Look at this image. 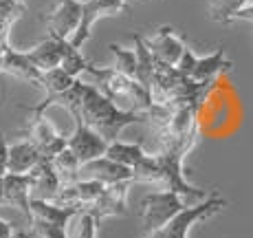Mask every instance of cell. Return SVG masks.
<instances>
[{
	"instance_id": "cell-1",
	"label": "cell",
	"mask_w": 253,
	"mask_h": 238,
	"mask_svg": "<svg viewBox=\"0 0 253 238\" xmlns=\"http://www.w3.org/2000/svg\"><path fill=\"white\" fill-rule=\"evenodd\" d=\"M187 154L189 152L185 148H163L154 157L145 152V157L132 168V181L159 186L161 190L178 194L185 203L203 201L207 192L187 183V179L183 177V159Z\"/></svg>"
},
{
	"instance_id": "cell-2",
	"label": "cell",
	"mask_w": 253,
	"mask_h": 238,
	"mask_svg": "<svg viewBox=\"0 0 253 238\" xmlns=\"http://www.w3.org/2000/svg\"><path fill=\"white\" fill-rule=\"evenodd\" d=\"M73 117L82 119L88 128H92L108 143L117 142L119 135L124 133V128L148 121V117L141 113H128V110L117 108L108 97L97 91L95 84H86V82H84V91H82L80 106L73 113Z\"/></svg>"
},
{
	"instance_id": "cell-3",
	"label": "cell",
	"mask_w": 253,
	"mask_h": 238,
	"mask_svg": "<svg viewBox=\"0 0 253 238\" xmlns=\"http://www.w3.org/2000/svg\"><path fill=\"white\" fill-rule=\"evenodd\" d=\"M84 73H88L97 82V91L108 97L117 108L128 110V113H141L148 119L157 113L159 104H154L148 91L132 77L124 75L117 69H97L95 64H88Z\"/></svg>"
},
{
	"instance_id": "cell-4",
	"label": "cell",
	"mask_w": 253,
	"mask_h": 238,
	"mask_svg": "<svg viewBox=\"0 0 253 238\" xmlns=\"http://www.w3.org/2000/svg\"><path fill=\"white\" fill-rule=\"evenodd\" d=\"M222 207H227V198H222L220 192L213 190V192H209L201 203L187 205L183 212H178L172 221L165 223L161 230H157L154 234H148L143 238H187L192 225H196L198 221H205V218L218 214Z\"/></svg>"
},
{
	"instance_id": "cell-5",
	"label": "cell",
	"mask_w": 253,
	"mask_h": 238,
	"mask_svg": "<svg viewBox=\"0 0 253 238\" xmlns=\"http://www.w3.org/2000/svg\"><path fill=\"white\" fill-rule=\"evenodd\" d=\"M185 207H187V203L178 194L168 192V190H159V192L143 196L139 203V218H141L143 236L154 234L157 230H161L165 223L172 221Z\"/></svg>"
},
{
	"instance_id": "cell-6",
	"label": "cell",
	"mask_w": 253,
	"mask_h": 238,
	"mask_svg": "<svg viewBox=\"0 0 253 238\" xmlns=\"http://www.w3.org/2000/svg\"><path fill=\"white\" fill-rule=\"evenodd\" d=\"M176 69L181 71L183 75H187L189 80L198 82V84H216L218 77H220L222 73L233 69V62L225 57V48L222 47L218 48L216 53L205 55V57L194 55L192 48L185 47L181 60H178V64H176Z\"/></svg>"
},
{
	"instance_id": "cell-7",
	"label": "cell",
	"mask_w": 253,
	"mask_h": 238,
	"mask_svg": "<svg viewBox=\"0 0 253 238\" xmlns=\"http://www.w3.org/2000/svg\"><path fill=\"white\" fill-rule=\"evenodd\" d=\"M128 9L126 0H82V16H80V24H77L75 33L71 36V45L75 48H82L86 45V40L90 38L92 27L99 18L106 16H115Z\"/></svg>"
},
{
	"instance_id": "cell-8",
	"label": "cell",
	"mask_w": 253,
	"mask_h": 238,
	"mask_svg": "<svg viewBox=\"0 0 253 238\" xmlns=\"http://www.w3.org/2000/svg\"><path fill=\"white\" fill-rule=\"evenodd\" d=\"M27 139L40 150L44 159H53L66 148V137L44 117V113H33V119L27 126Z\"/></svg>"
},
{
	"instance_id": "cell-9",
	"label": "cell",
	"mask_w": 253,
	"mask_h": 238,
	"mask_svg": "<svg viewBox=\"0 0 253 238\" xmlns=\"http://www.w3.org/2000/svg\"><path fill=\"white\" fill-rule=\"evenodd\" d=\"M73 119H75V130L71 133V137H66V148L75 154L77 161L88 163L97 157H104L108 142L104 137H99L92 128H88L82 119H77V117H73Z\"/></svg>"
},
{
	"instance_id": "cell-10",
	"label": "cell",
	"mask_w": 253,
	"mask_h": 238,
	"mask_svg": "<svg viewBox=\"0 0 253 238\" xmlns=\"http://www.w3.org/2000/svg\"><path fill=\"white\" fill-rule=\"evenodd\" d=\"M104 188H106L104 183L92 181V179H77V181L69 183V186H62L55 196H53V203L64 207H75L77 212H82L99 198Z\"/></svg>"
},
{
	"instance_id": "cell-11",
	"label": "cell",
	"mask_w": 253,
	"mask_h": 238,
	"mask_svg": "<svg viewBox=\"0 0 253 238\" xmlns=\"http://www.w3.org/2000/svg\"><path fill=\"white\" fill-rule=\"evenodd\" d=\"M82 16V0H57L53 11L44 18L48 36L57 40H71Z\"/></svg>"
},
{
	"instance_id": "cell-12",
	"label": "cell",
	"mask_w": 253,
	"mask_h": 238,
	"mask_svg": "<svg viewBox=\"0 0 253 238\" xmlns=\"http://www.w3.org/2000/svg\"><path fill=\"white\" fill-rule=\"evenodd\" d=\"M130 186H132V181L110 183V186L104 188V192L99 194V198L82 212H88V214L97 221V225H99V221L106 216H124L126 212H128L126 210V198H128Z\"/></svg>"
},
{
	"instance_id": "cell-13",
	"label": "cell",
	"mask_w": 253,
	"mask_h": 238,
	"mask_svg": "<svg viewBox=\"0 0 253 238\" xmlns=\"http://www.w3.org/2000/svg\"><path fill=\"white\" fill-rule=\"evenodd\" d=\"M141 40H143L145 48H148L159 62H165V64H172V66L178 64V60H181V55H183V48H185V42L168 24L159 27L157 33H154L152 38H148V40L141 36Z\"/></svg>"
},
{
	"instance_id": "cell-14",
	"label": "cell",
	"mask_w": 253,
	"mask_h": 238,
	"mask_svg": "<svg viewBox=\"0 0 253 238\" xmlns=\"http://www.w3.org/2000/svg\"><path fill=\"white\" fill-rule=\"evenodd\" d=\"M80 179H92V181H99L104 186H110V183L132 181V170L113 161V159H108L104 154V157H97L88 163H82Z\"/></svg>"
},
{
	"instance_id": "cell-15",
	"label": "cell",
	"mask_w": 253,
	"mask_h": 238,
	"mask_svg": "<svg viewBox=\"0 0 253 238\" xmlns=\"http://www.w3.org/2000/svg\"><path fill=\"white\" fill-rule=\"evenodd\" d=\"M2 205L20 210L27 225L31 223V186L29 174H2Z\"/></svg>"
},
{
	"instance_id": "cell-16",
	"label": "cell",
	"mask_w": 253,
	"mask_h": 238,
	"mask_svg": "<svg viewBox=\"0 0 253 238\" xmlns=\"http://www.w3.org/2000/svg\"><path fill=\"white\" fill-rule=\"evenodd\" d=\"M0 73L13 75V77H18V80L27 82V84H33V86H40V80H42V71H38L36 66L29 62L27 53L16 51L11 45L0 51Z\"/></svg>"
},
{
	"instance_id": "cell-17",
	"label": "cell",
	"mask_w": 253,
	"mask_h": 238,
	"mask_svg": "<svg viewBox=\"0 0 253 238\" xmlns=\"http://www.w3.org/2000/svg\"><path fill=\"white\" fill-rule=\"evenodd\" d=\"M29 186H31V198L53 201V196L62 188L55 170L51 166V159H42L36 168L29 172Z\"/></svg>"
},
{
	"instance_id": "cell-18",
	"label": "cell",
	"mask_w": 253,
	"mask_h": 238,
	"mask_svg": "<svg viewBox=\"0 0 253 238\" xmlns=\"http://www.w3.org/2000/svg\"><path fill=\"white\" fill-rule=\"evenodd\" d=\"M40 150L29 139L16 142L7 148V172L9 174H29L38 163L42 161Z\"/></svg>"
},
{
	"instance_id": "cell-19",
	"label": "cell",
	"mask_w": 253,
	"mask_h": 238,
	"mask_svg": "<svg viewBox=\"0 0 253 238\" xmlns=\"http://www.w3.org/2000/svg\"><path fill=\"white\" fill-rule=\"evenodd\" d=\"M33 66L38 71H51V69H57L60 66V60H62V48H60V40L57 38H51L48 36L46 40H42L40 45H36L33 48L24 51Z\"/></svg>"
},
{
	"instance_id": "cell-20",
	"label": "cell",
	"mask_w": 253,
	"mask_h": 238,
	"mask_svg": "<svg viewBox=\"0 0 253 238\" xmlns=\"http://www.w3.org/2000/svg\"><path fill=\"white\" fill-rule=\"evenodd\" d=\"M80 212L75 207H64L57 205L53 201H42V198H31V218H42L53 225H60L69 230V223L75 218Z\"/></svg>"
},
{
	"instance_id": "cell-21",
	"label": "cell",
	"mask_w": 253,
	"mask_h": 238,
	"mask_svg": "<svg viewBox=\"0 0 253 238\" xmlns=\"http://www.w3.org/2000/svg\"><path fill=\"white\" fill-rule=\"evenodd\" d=\"M27 13L22 0H0V51L9 47V31Z\"/></svg>"
},
{
	"instance_id": "cell-22",
	"label": "cell",
	"mask_w": 253,
	"mask_h": 238,
	"mask_svg": "<svg viewBox=\"0 0 253 238\" xmlns=\"http://www.w3.org/2000/svg\"><path fill=\"white\" fill-rule=\"evenodd\" d=\"M106 157L113 159V161L121 163V166L130 168L132 170L137 163L141 161V159L145 157V150L141 148V143H132V142H110L108 148H106Z\"/></svg>"
},
{
	"instance_id": "cell-23",
	"label": "cell",
	"mask_w": 253,
	"mask_h": 238,
	"mask_svg": "<svg viewBox=\"0 0 253 238\" xmlns=\"http://www.w3.org/2000/svg\"><path fill=\"white\" fill-rule=\"evenodd\" d=\"M51 166H53V170H55V174H57V179H60L62 186H69V183L80 179L82 163L77 161V157L71 152L69 148L60 150V152L51 159Z\"/></svg>"
},
{
	"instance_id": "cell-24",
	"label": "cell",
	"mask_w": 253,
	"mask_h": 238,
	"mask_svg": "<svg viewBox=\"0 0 253 238\" xmlns=\"http://www.w3.org/2000/svg\"><path fill=\"white\" fill-rule=\"evenodd\" d=\"M62 48V60H60V69L64 73H69L71 77H80L86 71V66L90 64L84 55H82L80 48H75L69 40H60Z\"/></svg>"
},
{
	"instance_id": "cell-25",
	"label": "cell",
	"mask_w": 253,
	"mask_h": 238,
	"mask_svg": "<svg viewBox=\"0 0 253 238\" xmlns=\"http://www.w3.org/2000/svg\"><path fill=\"white\" fill-rule=\"evenodd\" d=\"M251 4V0H211L209 2V16L211 20L220 22V24H229L233 22V13L238 9Z\"/></svg>"
},
{
	"instance_id": "cell-26",
	"label": "cell",
	"mask_w": 253,
	"mask_h": 238,
	"mask_svg": "<svg viewBox=\"0 0 253 238\" xmlns=\"http://www.w3.org/2000/svg\"><path fill=\"white\" fill-rule=\"evenodd\" d=\"M108 48H110V53H113V57H115V69L134 80V69H137V57H134V51H128V48H124L119 45H110Z\"/></svg>"
},
{
	"instance_id": "cell-27",
	"label": "cell",
	"mask_w": 253,
	"mask_h": 238,
	"mask_svg": "<svg viewBox=\"0 0 253 238\" xmlns=\"http://www.w3.org/2000/svg\"><path fill=\"white\" fill-rule=\"evenodd\" d=\"M77 218V230L73 238H97V221L88 212H80Z\"/></svg>"
},
{
	"instance_id": "cell-28",
	"label": "cell",
	"mask_w": 253,
	"mask_h": 238,
	"mask_svg": "<svg viewBox=\"0 0 253 238\" xmlns=\"http://www.w3.org/2000/svg\"><path fill=\"white\" fill-rule=\"evenodd\" d=\"M7 142H4V137L0 135V177L2 174H7Z\"/></svg>"
},
{
	"instance_id": "cell-29",
	"label": "cell",
	"mask_w": 253,
	"mask_h": 238,
	"mask_svg": "<svg viewBox=\"0 0 253 238\" xmlns=\"http://www.w3.org/2000/svg\"><path fill=\"white\" fill-rule=\"evenodd\" d=\"M16 227H13V223L9 221H2L0 218V238H16Z\"/></svg>"
},
{
	"instance_id": "cell-30",
	"label": "cell",
	"mask_w": 253,
	"mask_h": 238,
	"mask_svg": "<svg viewBox=\"0 0 253 238\" xmlns=\"http://www.w3.org/2000/svg\"><path fill=\"white\" fill-rule=\"evenodd\" d=\"M233 20H247V22H253V4H247V7L238 9L233 13Z\"/></svg>"
}]
</instances>
